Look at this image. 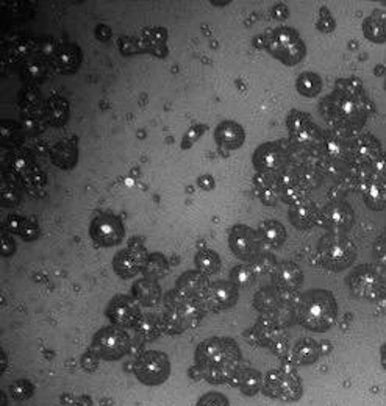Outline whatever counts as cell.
<instances>
[{
  "label": "cell",
  "instance_id": "cell-26",
  "mask_svg": "<svg viewBox=\"0 0 386 406\" xmlns=\"http://www.w3.org/2000/svg\"><path fill=\"white\" fill-rule=\"evenodd\" d=\"M214 141L224 150H236L246 142V131L235 121H223L214 130Z\"/></svg>",
  "mask_w": 386,
  "mask_h": 406
},
{
  "label": "cell",
  "instance_id": "cell-36",
  "mask_svg": "<svg viewBox=\"0 0 386 406\" xmlns=\"http://www.w3.org/2000/svg\"><path fill=\"white\" fill-rule=\"evenodd\" d=\"M363 35L372 44L386 43V13L382 10H374L363 21Z\"/></svg>",
  "mask_w": 386,
  "mask_h": 406
},
{
  "label": "cell",
  "instance_id": "cell-48",
  "mask_svg": "<svg viewBox=\"0 0 386 406\" xmlns=\"http://www.w3.org/2000/svg\"><path fill=\"white\" fill-rule=\"evenodd\" d=\"M249 264L252 266V269L258 277V275H266V273L274 272V269L279 262H277L275 256L269 253V251H261V253L257 255V258H253Z\"/></svg>",
  "mask_w": 386,
  "mask_h": 406
},
{
  "label": "cell",
  "instance_id": "cell-18",
  "mask_svg": "<svg viewBox=\"0 0 386 406\" xmlns=\"http://www.w3.org/2000/svg\"><path fill=\"white\" fill-rule=\"evenodd\" d=\"M355 224V211L344 200L328 203L326 208L321 210L319 225L327 228L330 233H343Z\"/></svg>",
  "mask_w": 386,
  "mask_h": 406
},
{
  "label": "cell",
  "instance_id": "cell-33",
  "mask_svg": "<svg viewBox=\"0 0 386 406\" xmlns=\"http://www.w3.org/2000/svg\"><path fill=\"white\" fill-rule=\"evenodd\" d=\"M323 155L332 163H341L350 158L352 144H348L341 131H333L330 135H323L321 141Z\"/></svg>",
  "mask_w": 386,
  "mask_h": 406
},
{
  "label": "cell",
  "instance_id": "cell-49",
  "mask_svg": "<svg viewBox=\"0 0 386 406\" xmlns=\"http://www.w3.org/2000/svg\"><path fill=\"white\" fill-rule=\"evenodd\" d=\"M315 25L321 33H333L334 28H337V21H334L332 11L326 5H322L319 11H317Z\"/></svg>",
  "mask_w": 386,
  "mask_h": 406
},
{
  "label": "cell",
  "instance_id": "cell-62",
  "mask_svg": "<svg viewBox=\"0 0 386 406\" xmlns=\"http://www.w3.org/2000/svg\"><path fill=\"white\" fill-rule=\"evenodd\" d=\"M383 88H385V91H386V78H385V84H383Z\"/></svg>",
  "mask_w": 386,
  "mask_h": 406
},
{
  "label": "cell",
  "instance_id": "cell-59",
  "mask_svg": "<svg viewBox=\"0 0 386 406\" xmlns=\"http://www.w3.org/2000/svg\"><path fill=\"white\" fill-rule=\"evenodd\" d=\"M380 363H382V365L386 369V344L380 347Z\"/></svg>",
  "mask_w": 386,
  "mask_h": 406
},
{
  "label": "cell",
  "instance_id": "cell-21",
  "mask_svg": "<svg viewBox=\"0 0 386 406\" xmlns=\"http://www.w3.org/2000/svg\"><path fill=\"white\" fill-rule=\"evenodd\" d=\"M271 275L274 286L279 288L283 294H296L304 283L302 269L293 261L279 262Z\"/></svg>",
  "mask_w": 386,
  "mask_h": 406
},
{
  "label": "cell",
  "instance_id": "cell-42",
  "mask_svg": "<svg viewBox=\"0 0 386 406\" xmlns=\"http://www.w3.org/2000/svg\"><path fill=\"white\" fill-rule=\"evenodd\" d=\"M296 89L300 95L313 99V97H317L321 94L322 78L319 74L310 71L299 74V77L296 78Z\"/></svg>",
  "mask_w": 386,
  "mask_h": 406
},
{
  "label": "cell",
  "instance_id": "cell-37",
  "mask_svg": "<svg viewBox=\"0 0 386 406\" xmlns=\"http://www.w3.org/2000/svg\"><path fill=\"white\" fill-rule=\"evenodd\" d=\"M69 102L65 97L54 94L45 100V116H47L49 125H52V127H65L69 121Z\"/></svg>",
  "mask_w": 386,
  "mask_h": 406
},
{
  "label": "cell",
  "instance_id": "cell-27",
  "mask_svg": "<svg viewBox=\"0 0 386 406\" xmlns=\"http://www.w3.org/2000/svg\"><path fill=\"white\" fill-rule=\"evenodd\" d=\"M382 157V146L374 135H360L352 142L350 158L360 164H374Z\"/></svg>",
  "mask_w": 386,
  "mask_h": 406
},
{
  "label": "cell",
  "instance_id": "cell-43",
  "mask_svg": "<svg viewBox=\"0 0 386 406\" xmlns=\"http://www.w3.org/2000/svg\"><path fill=\"white\" fill-rule=\"evenodd\" d=\"M196 267L198 272L203 273V275H214V273H218L220 271V267H223V261H220V256L216 253V251L203 249L201 251H197Z\"/></svg>",
  "mask_w": 386,
  "mask_h": 406
},
{
  "label": "cell",
  "instance_id": "cell-1",
  "mask_svg": "<svg viewBox=\"0 0 386 406\" xmlns=\"http://www.w3.org/2000/svg\"><path fill=\"white\" fill-rule=\"evenodd\" d=\"M374 104L365 93L359 78H339L334 91L321 102L322 117L334 131H359L374 113Z\"/></svg>",
  "mask_w": 386,
  "mask_h": 406
},
{
  "label": "cell",
  "instance_id": "cell-3",
  "mask_svg": "<svg viewBox=\"0 0 386 406\" xmlns=\"http://www.w3.org/2000/svg\"><path fill=\"white\" fill-rule=\"evenodd\" d=\"M297 322L310 331H327L338 316V303L327 289H310L296 297L294 303Z\"/></svg>",
  "mask_w": 386,
  "mask_h": 406
},
{
  "label": "cell",
  "instance_id": "cell-58",
  "mask_svg": "<svg viewBox=\"0 0 386 406\" xmlns=\"http://www.w3.org/2000/svg\"><path fill=\"white\" fill-rule=\"evenodd\" d=\"M377 303H378V306H380V308H383V310H386V277H385L382 293H380V297H378Z\"/></svg>",
  "mask_w": 386,
  "mask_h": 406
},
{
  "label": "cell",
  "instance_id": "cell-7",
  "mask_svg": "<svg viewBox=\"0 0 386 406\" xmlns=\"http://www.w3.org/2000/svg\"><path fill=\"white\" fill-rule=\"evenodd\" d=\"M7 179L13 185L28 192L39 191L47 181L45 172L39 168L35 158L24 150H14L13 153H10Z\"/></svg>",
  "mask_w": 386,
  "mask_h": 406
},
{
  "label": "cell",
  "instance_id": "cell-20",
  "mask_svg": "<svg viewBox=\"0 0 386 406\" xmlns=\"http://www.w3.org/2000/svg\"><path fill=\"white\" fill-rule=\"evenodd\" d=\"M238 299H240V288L227 280H219L209 284L205 302L212 310L224 311L235 306Z\"/></svg>",
  "mask_w": 386,
  "mask_h": 406
},
{
  "label": "cell",
  "instance_id": "cell-9",
  "mask_svg": "<svg viewBox=\"0 0 386 406\" xmlns=\"http://www.w3.org/2000/svg\"><path fill=\"white\" fill-rule=\"evenodd\" d=\"M132 341L128 335L117 325H108L100 328L91 341V352L99 359L116 361L130 350Z\"/></svg>",
  "mask_w": 386,
  "mask_h": 406
},
{
  "label": "cell",
  "instance_id": "cell-24",
  "mask_svg": "<svg viewBox=\"0 0 386 406\" xmlns=\"http://www.w3.org/2000/svg\"><path fill=\"white\" fill-rule=\"evenodd\" d=\"M82 49L72 43L58 44L49 66L60 74H76L82 65Z\"/></svg>",
  "mask_w": 386,
  "mask_h": 406
},
{
  "label": "cell",
  "instance_id": "cell-45",
  "mask_svg": "<svg viewBox=\"0 0 386 406\" xmlns=\"http://www.w3.org/2000/svg\"><path fill=\"white\" fill-rule=\"evenodd\" d=\"M235 380L238 381V387H240L246 396H253V394H257L260 391L261 385H263V381H261V375L253 369L240 370L238 372V375L235 376Z\"/></svg>",
  "mask_w": 386,
  "mask_h": 406
},
{
  "label": "cell",
  "instance_id": "cell-11",
  "mask_svg": "<svg viewBox=\"0 0 386 406\" xmlns=\"http://www.w3.org/2000/svg\"><path fill=\"white\" fill-rule=\"evenodd\" d=\"M171 361L168 354L160 350L141 353L135 361V375L143 385L157 386L169 379Z\"/></svg>",
  "mask_w": 386,
  "mask_h": 406
},
{
  "label": "cell",
  "instance_id": "cell-56",
  "mask_svg": "<svg viewBox=\"0 0 386 406\" xmlns=\"http://www.w3.org/2000/svg\"><path fill=\"white\" fill-rule=\"evenodd\" d=\"M197 185L202 188L203 191H213L214 186H216V181L209 174H205V175H201L197 179Z\"/></svg>",
  "mask_w": 386,
  "mask_h": 406
},
{
  "label": "cell",
  "instance_id": "cell-22",
  "mask_svg": "<svg viewBox=\"0 0 386 406\" xmlns=\"http://www.w3.org/2000/svg\"><path fill=\"white\" fill-rule=\"evenodd\" d=\"M279 190H280V200L288 205H297L304 200L308 199L310 188L306 185L305 179L299 177L293 170H283L279 174Z\"/></svg>",
  "mask_w": 386,
  "mask_h": 406
},
{
  "label": "cell",
  "instance_id": "cell-28",
  "mask_svg": "<svg viewBox=\"0 0 386 406\" xmlns=\"http://www.w3.org/2000/svg\"><path fill=\"white\" fill-rule=\"evenodd\" d=\"M294 294H283L275 286H266L261 288L253 297L255 310L261 313V316H272L280 310L283 303Z\"/></svg>",
  "mask_w": 386,
  "mask_h": 406
},
{
  "label": "cell",
  "instance_id": "cell-35",
  "mask_svg": "<svg viewBox=\"0 0 386 406\" xmlns=\"http://www.w3.org/2000/svg\"><path fill=\"white\" fill-rule=\"evenodd\" d=\"M363 200L366 207L372 211L386 208V181L382 179H367L361 186Z\"/></svg>",
  "mask_w": 386,
  "mask_h": 406
},
{
  "label": "cell",
  "instance_id": "cell-14",
  "mask_svg": "<svg viewBox=\"0 0 386 406\" xmlns=\"http://www.w3.org/2000/svg\"><path fill=\"white\" fill-rule=\"evenodd\" d=\"M263 244L257 230L249 225L236 224L229 232V245L236 258L251 262L257 255L261 253L260 245Z\"/></svg>",
  "mask_w": 386,
  "mask_h": 406
},
{
  "label": "cell",
  "instance_id": "cell-60",
  "mask_svg": "<svg viewBox=\"0 0 386 406\" xmlns=\"http://www.w3.org/2000/svg\"><path fill=\"white\" fill-rule=\"evenodd\" d=\"M321 350H322V354H323V353H327L328 350H330V342H327V341L321 342Z\"/></svg>",
  "mask_w": 386,
  "mask_h": 406
},
{
  "label": "cell",
  "instance_id": "cell-51",
  "mask_svg": "<svg viewBox=\"0 0 386 406\" xmlns=\"http://www.w3.org/2000/svg\"><path fill=\"white\" fill-rule=\"evenodd\" d=\"M208 130V125L205 124H197V125H192L191 128L186 130V133L183 135V138H181L180 142V147L183 148V150H188L192 146L196 144V142L202 138L203 135H205V131Z\"/></svg>",
  "mask_w": 386,
  "mask_h": 406
},
{
  "label": "cell",
  "instance_id": "cell-31",
  "mask_svg": "<svg viewBox=\"0 0 386 406\" xmlns=\"http://www.w3.org/2000/svg\"><path fill=\"white\" fill-rule=\"evenodd\" d=\"M143 54L155 55L158 58H164L168 55V30L163 27L144 28L139 35Z\"/></svg>",
  "mask_w": 386,
  "mask_h": 406
},
{
  "label": "cell",
  "instance_id": "cell-17",
  "mask_svg": "<svg viewBox=\"0 0 386 406\" xmlns=\"http://www.w3.org/2000/svg\"><path fill=\"white\" fill-rule=\"evenodd\" d=\"M286 159V150L279 142H264V144L255 148L252 164L257 169V172L279 175L285 170Z\"/></svg>",
  "mask_w": 386,
  "mask_h": 406
},
{
  "label": "cell",
  "instance_id": "cell-2",
  "mask_svg": "<svg viewBox=\"0 0 386 406\" xmlns=\"http://www.w3.org/2000/svg\"><path fill=\"white\" fill-rule=\"evenodd\" d=\"M241 348L235 339L214 336L196 348V365L201 375L213 385L234 381L240 372Z\"/></svg>",
  "mask_w": 386,
  "mask_h": 406
},
{
  "label": "cell",
  "instance_id": "cell-46",
  "mask_svg": "<svg viewBox=\"0 0 386 406\" xmlns=\"http://www.w3.org/2000/svg\"><path fill=\"white\" fill-rule=\"evenodd\" d=\"M168 271H169L168 261L161 253H152V255L147 256V261H146V266H144V271H143L144 277L158 280V278L166 275Z\"/></svg>",
  "mask_w": 386,
  "mask_h": 406
},
{
  "label": "cell",
  "instance_id": "cell-10",
  "mask_svg": "<svg viewBox=\"0 0 386 406\" xmlns=\"http://www.w3.org/2000/svg\"><path fill=\"white\" fill-rule=\"evenodd\" d=\"M19 108L22 117V127L28 135H39L49 127L45 116V102L35 88L28 87L21 91Z\"/></svg>",
  "mask_w": 386,
  "mask_h": 406
},
{
  "label": "cell",
  "instance_id": "cell-13",
  "mask_svg": "<svg viewBox=\"0 0 386 406\" xmlns=\"http://www.w3.org/2000/svg\"><path fill=\"white\" fill-rule=\"evenodd\" d=\"M89 236L99 247H115L122 243L126 230L117 216L105 213L95 216L89 222Z\"/></svg>",
  "mask_w": 386,
  "mask_h": 406
},
{
  "label": "cell",
  "instance_id": "cell-39",
  "mask_svg": "<svg viewBox=\"0 0 386 406\" xmlns=\"http://www.w3.org/2000/svg\"><path fill=\"white\" fill-rule=\"evenodd\" d=\"M7 224L10 230L21 236L24 241H36V239L41 236V230H39L36 222L27 219L24 216L11 214L8 217Z\"/></svg>",
  "mask_w": 386,
  "mask_h": 406
},
{
  "label": "cell",
  "instance_id": "cell-50",
  "mask_svg": "<svg viewBox=\"0 0 386 406\" xmlns=\"http://www.w3.org/2000/svg\"><path fill=\"white\" fill-rule=\"evenodd\" d=\"M21 202V194L16 190V185L11 181H3L2 188H0V203L2 207H16Z\"/></svg>",
  "mask_w": 386,
  "mask_h": 406
},
{
  "label": "cell",
  "instance_id": "cell-34",
  "mask_svg": "<svg viewBox=\"0 0 386 406\" xmlns=\"http://www.w3.org/2000/svg\"><path fill=\"white\" fill-rule=\"evenodd\" d=\"M132 295L141 306H157L161 300V286L157 280L143 277L135 282L132 288Z\"/></svg>",
  "mask_w": 386,
  "mask_h": 406
},
{
  "label": "cell",
  "instance_id": "cell-40",
  "mask_svg": "<svg viewBox=\"0 0 386 406\" xmlns=\"http://www.w3.org/2000/svg\"><path fill=\"white\" fill-rule=\"evenodd\" d=\"M133 328L136 330V333L147 341L157 339L158 336L164 333L163 320L155 316V314H143L138 319V322L135 324Z\"/></svg>",
  "mask_w": 386,
  "mask_h": 406
},
{
  "label": "cell",
  "instance_id": "cell-54",
  "mask_svg": "<svg viewBox=\"0 0 386 406\" xmlns=\"http://www.w3.org/2000/svg\"><path fill=\"white\" fill-rule=\"evenodd\" d=\"M0 243H2V250H0V255L5 256V258H8V256H11L16 251V244L13 241V238H11L8 233L2 232V234H0Z\"/></svg>",
  "mask_w": 386,
  "mask_h": 406
},
{
  "label": "cell",
  "instance_id": "cell-15",
  "mask_svg": "<svg viewBox=\"0 0 386 406\" xmlns=\"http://www.w3.org/2000/svg\"><path fill=\"white\" fill-rule=\"evenodd\" d=\"M286 127L289 131V138L297 146H311L316 144L317 141H322L321 130L313 122V119L308 113L291 110L286 117Z\"/></svg>",
  "mask_w": 386,
  "mask_h": 406
},
{
  "label": "cell",
  "instance_id": "cell-19",
  "mask_svg": "<svg viewBox=\"0 0 386 406\" xmlns=\"http://www.w3.org/2000/svg\"><path fill=\"white\" fill-rule=\"evenodd\" d=\"M147 256L149 255L144 247L132 245V247L117 251L113 258V269L121 278H133L144 271Z\"/></svg>",
  "mask_w": 386,
  "mask_h": 406
},
{
  "label": "cell",
  "instance_id": "cell-41",
  "mask_svg": "<svg viewBox=\"0 0 386 406\" xmlns=\"http://www.w3.org/2000/svg\"><path fill=\"white\" fill-rule=\"evenodd\" d=\"M45 74H47V63L39 58L38 55L27 60L24 65L21 66V77L25 83H28V87H30V84L43 83Z\"/></svg>",
  "mask_w": 386,
  "mask_h": 406
},
{
  "label": "cell",
  "instance_id": "cell-16",
  "mask_svg": "<svg viewBox=\"0 0 386 406\" xmlns=\"http://www.w3.org/2000/svg\"><path fill=\"white\" fill-rule=\"evenodd\" d=\"M106 317L111 320L113 325L117 327H135L138 319L143 316L141 314V305L133 295L117 294L113 297L110 303L106 305Z\"/></svg>",
  "mask_w": 386,
  "mask_h": 406
},
{
  "label": "cell",
  "instance_id": "cell-61",
  "mask_svg": "<svg viewBox=\"0 0 386 406\" xmlns=\"http://www.w3.org/2000/svg\"><path fill=\"white\" fill-rule=\"evenodd\" d=\"M376 69H377V71H376V76H377V77H380V76H383V74H385V66H383V65H382V66H380V65H378V66L376 67Z\"/></svg>",
  "mask_w": 386,
  "mask_h": 406
},
{
  "label": "cell",
  "instance_id": "cell-38",
  "mask_svg": "<svg viewBox=\"0 0 386 406\" xmlns=\"http://www.w3.org/2000/svg\"><path fill=\"white\" fill-rule=\"evenodd\" d=\"M261 243L269 249H279L286 241V228L279 221H263L258 227Z\"/></svg>",
  "mask_w": 386,
  "mask_h": 406
},
{
  "label": "cell",
  "instance_id": "cell-4",
  "mask_svg": "<svg viewBox=\"0 0 386 406\" xmlns=\"http://www.w3.org/2000/svg\"><path fill=\"white\" fill-rule=\"evenodd\" d=\"M166 311L163 314L164 333L180 335L186 330L197 327L205 316L202 302L190 300L181 297L177 291H171L164 299Z\"/></svg>",
  "mask_w": 386,
  "mask_h": 406
},
{
  "label": "cell",
  "instance_id": "cell-32",
  "mask_svg": "<svg viewBox=\"0 0 386 406\" xmlns=\"http://www.w3.org/2000/svg\"><path fill=\"white\" fill-rule=\"evenodd\" d=\"M288 354H289L288 361L291 364L308 365V364L316 363L317 359L321 358L322 350H321L319 342L311 339V337H302V339H299L296 344L289 348Z\"/></svg>",
  "mask_w": 386,
  "mask_h": 406
},
{
  "label": "cell",
  "instance_id": "cell-23",
  "mask_svg": "<svg viewBox=\"0 0 386 406\" xmlns=\"http://www.w3.org/2000/svg\"><path fill=\"white\" fill-rule=\"evenodd\" d=\"M209 283L207 275L198 271H186L181 273L175 283V291L185 299L203 302L208 294Z\"/></svg>",
  "mask_w": 386,
  "mask_h": 406
},
{
  "label": "cell",
  "instance_id": "cell-44",
  "mask_svg": "<svg viewBox=\"0 0 386 406\" xmlns=\"http://www.w3.org/2000/svg\"><path fill=\"white\" fill-rule=\"evenodd\" d=\"M24 127L14 121H2L0 124V141L5 147H18L24 141Z\"/></svg>",
  "mask_w": 386,
  "mask_h": 406
},
{
  "label": "cell",
  "instance_id": "cell-30",
  "mask_svg": "<svg viewBox=\"0 0 386 406\" xmlns=\"http://www.w3.org/2000/svg\"><path fill=\"white\" fill-rule=\"evenodd\" d=\"M50 159L61 170H71L78 163V142L76 138H67L56 142L50 150Z\"/></svg>",
  "mask_w": 386,
  "mask_h": 406
},
{
  "label": "cell",
  "instance_id": "cell-47",
  "mask_svg": "<svg viewBox=\"0 0 386 406\" xmlns=\"http://www.w3.org/2000/svg\"><path fill=\"white\" fill-rule=\"evenodd\" d=\"M255 278H257V273L251 264L235 266L230 272V282L236 284L238 288H249L255 283Z\"/></svg>",
  "mask_w": 386,
  "mask_h": 406
},
{
  "label": "cell",
  "instance_id": "cell-29",
  "mask_svg": "<svg viewBox=\"0 0 386 406\" xmlns=\"http://www.w3.org/2000/svg\"><path fill=\"white\" fill-rule=\"evenodd\" d=\"M253 190L260 202L266 207H274L280 200L279 190V175L257 172L253 175Z\"/></svg>",
  "mask_w": 386,
  "mask_h": 406
},
{
  "label": "cell",
  "instance_id": "cell-57",
  "mask_svg": "<svg viewBox=\"0 0 386 406\" xmlns=\"http://www.w3.org/2000/svg\"><path fill=\"white\" fill-rule=\"evenodd\" d=\"M95 38L99 39V41L102 43H106L108 39L111 38V28L105 25V24H99L98 27H95Z\"/></svg>",
  "mask_w": 386,
  "mask_h": 406
},
{
  "label": "cell",
  "instance_id": "cell-6",
  "mask_svg": "<svg viewBox=\"0 0 386 406\" xmlns=\"http://www.w3.org/2000/svg\"><path fill=\"white\" fill-rule=\"evenodd\" d=\"M317 258L333 272L349 269L356 260V247L343 233H327L317 243Z\"/></svg>",
  "mask_w": 386,
  "mask_h": 406
},
{
  "label": "cell",
  "instance_id": "cell-53",
  "mask_svg": "<svg viewBox=\"0 0 386 406\" xmlns=\"http://www.w3.org/2000/svg\"><path fill=\"white\" fill-rule=\"evenodd\" d=\"M196 406H230V402L223 394L208 392L197 400Z\"/></svg>",
  "mask_w": 386,
  "mask_h": 406
},
{
  "label": "cell",
  "instance_id": "cell-55",
  "mask_svg": "<svg viewBox=\"0 0 386 406\" xmlns=\"http://www.w3.org/2000/svg\"><path fill=\"white\" fill-rule=\"evenodd\" d=\"M271 16L275 21H286L289 18V8L286 3H275L271 10Z\"/></svg>",
  "mask_w": 386,
  "mask_h": 406
},
{
  "label": "cell",
  "instance_id": "cell-8",
  "mask_svg": "<svg viewBox=\"0 0 386 406\" xmlns=\"http://www.w3.org/2000/svg\"><path fill=\"white\" fill-rule=\"evenodd\" d=\"M261 389L264 396L282 400V402H297L304 392L302 381L293 365H283V368L269 370Z\"/></svg>",
  "mask_w": 386,
  "mask_h": 406
},
{
  "label": "cell",
  "instance_id": "cell-52",
  "mask_svg": "<svg viewBox=\"0 0 386 406\" xmlns=\"http://www.w3.org/2000/svg\"><path fill=\"white\" fill-rule=\"evenodd\" d=\"M119 50H121V52L126 56L143 54V47H141L139 36L138 38H128V36L121 38L119 39Z\"/></svg>",
  "mask_w": 386,
  "mask_h": 406
},
{
  "label": "cell",
  "instance_id": "cell-12",
  "mask_svg": "<svg viewBox=\"0 0 386 406\" xmlns=\"http://www.w3.org/2000/svg\"><path fill=\"white\" fill-rule=\"evenodd\" d=\"M383 272L382 269L372 264H363L352 271L348 278V286L354 297L363 300L377 302L383 288Z\"/></svg>",
  "mask_w": 386,
  "mask_h": 406
},
{
  "label": "cell",
  "instance_id": "cell-25",
  "mask_svg": "<svg viewBox=\"0 0 386 406\" xmlns=\"http://www.w3.org/2000/svg\"><path fill=\"white\" fill-rule=\"evenodd\" d=\"M288 217L294 228H297L300 232H306L311 230V228L316 225H319L321 210L316 207L313 200L306 199L304 202L289 207Z\"/></svg>",
  "mask_w": 386,
  "mask_h": 406
},
{
  "label": "cell",
  "instance_id": "cell-5",
  "mask_svg": "<svg viewBox=\"0 0 386 406\" xmlns=\"http://www.w3.org/2000/svg\"><path fill=\"white\" fill-rule=\"evenodd\" d=\"M263 38L264 49L285 66H296L306 56V44L291 27L272 28Z\"/></svg>",
  "mask_w": 386,
  "mask_h": 406
}]
</instances>
